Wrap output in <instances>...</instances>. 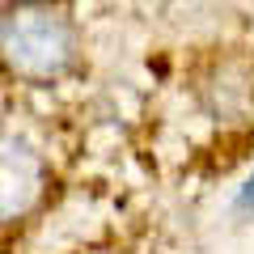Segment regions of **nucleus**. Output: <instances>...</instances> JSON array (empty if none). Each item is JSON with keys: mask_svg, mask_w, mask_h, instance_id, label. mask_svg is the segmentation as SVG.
Returning a JSON list of instances; mask_svg holds the SVG:
<instances>
[{"mask_svg": "<svg viewBox=\"0 0 254 254\" xmlns=\"http://www.w3.org/2000/svg\"><path fill=\"white\" fill-rule=\"evenodd\" d=\"M0 43H4V64L26 81H51L72 64V26L43 4L4 9Z\"/></svg>", "mask_w": 254, "mask_h": 254, "instance_id": "1", "label": "nucleus"}, {"mask_svg": "<svg viewBox=\"0 0 254 254\" xmlns=\"http://www.w3.org/2000/svg\"><path fill=\"white\" fill-rule=\"evenodd\" d=\"M43 170H38V153L26 140H4V216H21V212L34 203Z\"/></svg>", "mask_w": 254, "mask_h": 254, "instance_id": "2", "label": "nucleus"}, {"mask_svg": "<svg viewBox=\"0 0 254 254\" xmlns=\"http://www.w3.org/2000/svg\"><path fill=\"white\" fill-rule=\"evenodd\" d=\"M250 203H254V178L246 182V190H242V199H237V208H242V212H250Z\"/></svg>", "mask_w": 254, "mask_h": 254, "instance_id": "3", "label": "nucleus"}]
</instances>
